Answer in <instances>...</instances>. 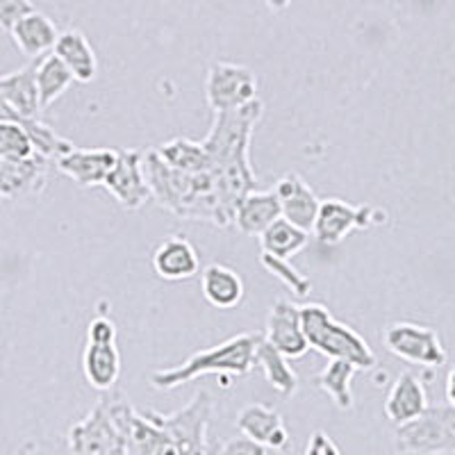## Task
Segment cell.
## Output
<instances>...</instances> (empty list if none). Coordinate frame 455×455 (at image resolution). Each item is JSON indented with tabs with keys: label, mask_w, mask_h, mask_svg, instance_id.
Wrapping results in <instances>:
<instances>
[{
	"label": "cell",
	"mask_w": 455,
	"mask_h": 455,
	"mask_svg": "<svg viewBox=\"0 0 455 455\" xmlns=\"http://www.w3.org/2000/svg\"><path fill=\"white\" fill-rule=\"evenodd\" d=\"M130 410L132 405L124 394H105L99 405L68 430L71 455H140L130 433Z\"/></svg>",
	"instance_id": "6da1fadb"
},
{
	"label": "cell",
	"mask_w": 455,
	"mask_h": 455,
	"mask_svg": "<svg viewBox=\"0 0 455 455\" xmlns=\"http://www.w3.org/2000/svg\"><path fill=\"white\" fill-rule=\"evenodd\" d=\"M262 339L259 332H242L230 337L219 347L205 348L189 355L185 363L171 369H157L150 373V385L156 389H176L180 385L192 383L196 378L217 373V376H249L255 369V348Z\"/></svg>",
	"instance_id": "7a4b0ae2"
},
{
	"label": "cell",
	"mask_w": 455,
	"mask_h": 455,
	"mask_svg": "<svg viewBox=\"0 0 455 455\" xmlns=\"http://www.w3.org/2000/svg\"><path fill=\"white\" fill-rule=\"evenodd\" d=\"M300 321L310 348L328 355L331 360H347L357 369H373L378 364L376 353L360 332L344 326L319 303L300 307Z\"/></svg>",
	"instance_id": "3957f363"
},
{
	"label": "cell",
	"mask_w": 455,
	"mask_h": 455,
	"mask_svg": "<svg viewBox=\"0 0 455 455\" xmlns=\"http://www.w3.org/2000/svg\"><path fill=\"white\" fill-rule=\"evenodd\" d=\"M394 444L403 455H455V408L433 405L417 419L396 426Z\"/></svg>",
	"instance_id": "277c9868"
},
{
	"label": "cell",
	"mask_w": 455,
	"mask_h": 455,
	"mask_svg": "<svg viewBox=\"0 0 455 455\" xmlns=\"http://www.w3.org/2000/svg\"><path fill=\"white\" fill-rule=\"evenodd\" d=\"M259 96V80L249 67L214 62L205 78V100L214 114L246 108Z\"/></svg>",
	"instance_id": "5b68a950"
},
{
	"label": "cell",
	"mask_w": 455,
	"mask_h": 455,
	"mask_svg": "<svg viewBox=\"0 0 455 455\" xmlns=\"http://www.w3.org/2000/svg\"><path fill=\"white\" fill-rule=\"evenodd\" d=\"M383 341L387 351L401 357L403 363L426 369H437L446 363V348L433 328L398 321L385 328Z\"/></svg>",
	"instance_id": "8992f818"
},
{
	"label": "cell",
	"mask_w": 455,
	"mask_h": 455,
	"mask_svg": "<svg viewBox=\"0 0 455 455\" xmlns=\"http://www.w3.org/2000/svg\"><path fill=\"white\" fill-rule=\"evenodd\" d=\"M378 212L380 210L371 205H351L339 198H326L321 201L312 233L323 246H337L355 230H367L373 223L383 221L385 217Z\"/></svg>",
	"instance_id": "52a82bcc"
},
{
	"label": "cell",
	"mask_w": 455,
	"mask_h": 455,
	"mask_svg": "<svg viewBox=\"0 0 455 455\" xmlns=\"http://www.w3.org/2000/svg\"><path fill=\"white\" fill-rule=\"evenodd\" d=\"M103 187L124 210H128V212L141 210L153 198L148 178H146L144 153L135 148L119 150L116 164L109 171Z\"/></svg>",
	"instance_id": "ba28073f"
},
{
	"label": "cell",
	"mask_w": 455,
	"mask_h": 455,
	"mask_svg": "<svg viewBox=\"0 0 455 455\" xmlns=\"http://www.w3.org/2000/svg\"><path fill=\"white\" fill-rule=\"evenodd\" d=\"M264 339L274 344L284 357L299 360L310 351V341L303 332V321H300V307L290 300L278 299L271 306L267 316V332Z\"/></svg>",
	"instance_id": "9c48e42d"
},
{
	"label": "cell",
	"mask_w": 455,
	"mask_h": 455,
	"mask_svg": "<svg viewBox=\"0 0 455 455\" xmlns=\"http://www.w3.org/2000/svg\"><path fill=\"white\" fill-rule=\"evenodd\" d=\"M274 192L278 196L283 217L287 221L296 223L299 228H303V230H307V233H312L321 207V201L316 198L315 189L299 173L290 171V173L280 176V180L274 187Z\"/></svg>",
	"instance_id": "30bf717a"
},
{
	"label": "cell",
	"mask_w": 455,
	"mask_h": 455,
	"mask_svg": "<svg viewBox=\"0 0 455 455\" xmlns=\"http://www.w3.org/2000/svg\"><path fill=\"white\" fill-rule=\"evenodd\" d=\"M119 150L112 148H76L57 157V169L80 187H103L109 171L116 164Z\"/></svg>",
	"instance_id": "8fae6325"
},
{
	"label": "cell",
	"mask_w": 455,
	"mask_h": 455,
	"mask_svg": "<svg viewBox=\"0 0 455 455\" xmlns=\"http://www.w3.org/2000/svg\"><path fill=\"white\" fill-rule=\"evenodd\" d=\"M51 160L36 153L30 160L10 162L0 157V198H21L39 194L46 187Z\"/></svg>",
	"instance_id": "7c38bea8"
},
{
	"label": "cell",
	"mask_w": 455,
	"mask_h": 455,
	"mask_svg": "<svg viewBox=\"0 0 455 455\" xmlns=\"http://www.w3.org/2000/svg\"><path fill=\"white\" fill-rule=\"evenodd\" d=\"M237 428L242 430V435L267 449L283 451L290 444V433L283 417L264 403L243 405L237 412Z\"/></svg>",
	"instance_id": "4fadbf2b"
},
{
	"label": "cell",
	"mask_w": 455,
	"mask_h": 455,
	"mask_svg": "<svg viewBox=\"0 0 455 455\" xmlns=\"http://www.w3.org/2000/svg\"><path fill=\"white\" fill-rule=\"evenodd\" d=\"M428 408V394H426L424 380L417 373L403 371L389 389L387 401H385V417L394 426H403L421 417Z\"/></svg>",
	"instance_id": "5bb4252c"
},
{
	"label": "cell",
	"mask_w": 455,
	"mask_h": 455,
	"mask_svg": "<svg viewBox=\"0 0 455 455\" xmlns=\"http://www.w3.org/2000/svg\"><path fill=\"white\" fill-rule=\"evenodd\" d=\"M150 262H153V271L169 283L194 278L201 267L194 243L185 237H166L164 242L157 243Z\"/></svg>",
	"instance_id": "9a60e30c"
},
{
	"label": "cell",
	"mask_w": 455,
	"mask_h": 455,
	"mask_svg": "<svg viewBox=\"0 0 455 455\" xmlns=\"http://www.w3.org/2000/svg\"><path fill=\"white\" fill-rule=\"evenodd\" d=\"M36 62L39 60H32L19 71L0 76V99L21 119H39V112H42L39 89H36Z\"/></svg>",
	"instance_id": "2e32d148"
},
{
	"label": "cell",
	"mask_w": 455,
	"mask_h": 455,
	"mask_svg": "<svg viewBox=\"0 0 455 455\" xmlns=\"http://www.w3.org/2000/svg\"><path fill=\"white\" fill-rule=\"evenodd\" d=\"M283 217L274 189H253L242 198L235 212V226L249 237H259L274 221Z\"/></svg>",
	"instance_id": "e0dca14e"
},
{
	"label": "cell",
	"mask_w": 455,
	"mask_h": 455,
	"mask_svg": "<svg viewBox=\"0 0 455 455\" xmlns=\"http://www.w3.org/2000/svg\"><path fill=\"white\" fill-rule=\"evenodd\" d=\"M87 383L99 392H109L121 376V353L116 341H87L83 353Z\"/></svg>",
	"instance_id": "ac0fdd59"
},
{
	"label": "cell",
	"mask_w": 455,
	"mask_h": 455,
	"mask_svg": "<svg viewBox=\"0 0 455 455\" xmlns=\"http://www.w3.org/2000/svg\"><path fill=\"white\" fill-rule=\"evenodd\" d=\"M10 35L16 46H19V51L26 57H30V60H42L44 55L52 52L57 39H60L55 23L46 14L36 10L23 16L21 21L12 28Z\"/></svg>",
	"instance_id": "d6986e66"
},
{
	"label": "cell",
	"mask_w": 455,
	"mask_h": 455,
	"mask_svg": "<svg viewBox=\"0 0 455 455\" xmlns=\"http://www.w3.org/2000/svg\"><path fill=\"white\" fill-rule=\"evenodd\" d=\"M201 291L205 300L219 310H233L243 300V280L230 267L223 264H207L201 278Z\"/></svg>",
	"instance_id": "ffe728a7"
},
{
	"label": "cell",
	"mask_w": 455,
	"mask_h": 455,
	"mask_svg": "<svg viewBox=\"0 0 455 455\" xmlns=\"http://www.w3.org/2000/svg\"><path fill=\"white\" fill-rule=\"evenodd\" d=\"M52 52L67 64L68 71L73 73V78L78 80V83L87 84L99 76L96 52H93L92 44H89V39L80 30L62 32Z\"/></svg>",
	"instance_id": "44dd1931"
},
{
	"label": "cell",
	"mask_w": 455,
	"mask_h": 455,
	"mask_svg": "<svg viewBox=\"0 0 455 455\" xmlns=\"http://www.w3.org/2000/svg\"><path fill=\"white\" fill-rule=\"evenodd\" d=\"M290 357H284L274 344L262 339L258 341V348H255V367L264 373L267 383L275 389L278 394H283L284 398L294 396L296 389H299V378H296L294 369L287 363Z\"/></svg>",
	"instance_id": "7402d4cb"
},
{
	"label": "cell",
	"mask_w": 455,
	"mask_h": 455,
	"mask_svg": "<svg viewBox=\"0 0 455 455\" xmlns=\"http://www.w3.org/2000/svg\"><path fill=\"white\" fill-rule=\"evenodd\" d=\"M310 242V233L299 228L296 223L287 221L280 217L278 221L271 223L262 235H259V243H262V253L274 255L280 259H290L296 253L306 249Z\"/></svg>",
	"instance_id": "603a6c76"
},
{
	"label": "cell",
	"mask_w": 455,
	"mask_h": 455,
	"mask_svg": "<svg viewBox=\"0 0 455 455\" xmlns=\"http://www.w3.org/2000/svg\"><path fill=\"white\" fill-rule=\"evenodd\" d=\"M76 83L73 73L67 64L55 55L48 52L36 62V89H39V103L42 109H48L60 96L67 93V89Z\"/></svg>",
	"instance_id": "cb8c5ba5"
},
{
	"label": "cell",
	"mask_w": 455,
	"mask_h": 455,
	"mask_svg": "<svg viewBox=\"0 0 455 455\" xmlns=\"http://www.w3.org/2000/svg\"><path fill=\"white\" fill-rule=\"evenodd\" d=\"M156 150L166 164L178 171H185V173H205L210 169V156H207L203 141L176 137V140L160 144Z\"/></svg>",
	"instance_id": "d4e9b609"
},
{
	"label": "cell",
	"mask_w": 455,
	"mask_h": 455,
	"mask_svg": "<svg viewBox=\"0 0 455 455\" xmlns=\"http://www.w3.org/2000/svg\"><path fill=\"white\" fill-rule=\"evenodd\" d=\"M357 367L355 364L347 363V360H331L326 369L315 378L316 387L331 396L332 403L339 410H351L353 408V378H355Z\"/></svg>",
	"instance_id": "484cf974"
},
{
	"label": "cell",
	"mask_w": 455,
	"mask_h": 455,
	"mask_svg": "<svg viewBox=\"0 0 455 455\" xmlns=\"http://www.w3.org/2000/svg\"><path fill=\"white\" fill-rule=\"evenodd\" d=\"M36 156L26 121H0V157L10 162L30 160Z\"/></svg>",
	"instance_id": "4316f807"
},
{
	"label": "cell",
	"mask_w": 455,
	"mask_h": 455,
	"mask_svg": "<svg viewBox=\"0 0 455 455\" xmlns=\"http://www.w3.org/2000/svg\"><path fill=\"white\" fill-rule=\"evenodd\" d=\"M259 262L280 284H283L284 290H290L296 299H307L312 291V283L307 275L300 274L296 267H291L290 259H280L274 258V255L262 253L259 255Z\"/></svg>",
	"instance_id": "83f0119b"
},
{
	"label": "cell",
	"mask_w": 455,
	"mask_h": 455,
	"mask_svg": "<svg viewBox=\"0 0 455 455\" xmlns=\"http://www.w3.org/2000/svg\"><path fill=\"white\" fill-rule=\"evenodd\" d=\"M207 455H269V449L243 435V437H233V440L207 449Z\"/></svg>",
	"instance_id": "f1b7e54d"
},
{
	"label": "cell",
	"mask_w": 455,
	"mask_h": 455,
	"mask_svg": "<svg viewBox=\"0 0 455 455\" xmlns=\"http://www.w3.org/2000/svg\"><path fill=\"white\" fill-rule=\"evenodd\" d=\"M30 12H35L32 0H0V28L10 32Z\"/></svg>",
	"instance_id": "f546056e"
},
{
	"label": "cell",
	"mask_w": 455,
	"mask_h": 455,
	"mask_svg": "<svg viewBox=\"0 0 455 455\" xmlns=\"http://www.w3.org/2000/svg\"><path fill=\"white\" fill-rule=\"evenodd\" d=\"M306 455H341L339 446L332 442V437L323 430H315L310 435V440H307L306 446Z\"/></svg>",
	"instance_id": "4dcf8cb0"
},
{
	"label": "cell",
	"mask_w": 455,
	"mask_h": 455,
	"mask_svg": "<svg viewBox=\"0 0 455 455\" xmlns=\"http://www.w3.org/2000/svg\"><path fill=\"white\" fill-rule=\"evenodd\" d=\"M87 341H116V326L108 316H96L87 328Z\"/></svg>",
	"instance_id": "1f68e13d"
},
{
	"label": "cell",
	"mask_w": 455,
	"mask_h": 455,
	"mask_svg": "<svg viewBox=\"0 0 455 455\" xmlns=\"http://www.w3.org/2000/svg\"><path fill=\"white\" fill-rule=\"evenodd\" d=\"M446 401H449L451 408H455V367L446 376Z\"/></svg>",
	"instance_id": "d6a6232c"
},
{
	"label": "cell",
	"mask_w": 455,
	"mask_h": 455,
	"mask_svg": "<svg viewBox=\"0 0 455 455\" xmlns=\"http://www.w3.org/2000/svg\"><path fill=\"white\" fill-rule=\"evenodd\" d=\"M271 12H284L291 5V0H264Z\"/></svg>",
	"instance_id": "836d02e7"
}]
</instances>
